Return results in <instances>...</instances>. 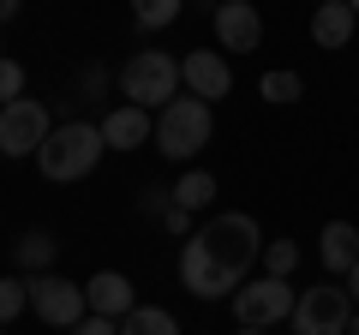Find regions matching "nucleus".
<instances>
[{
  "instance_id": "f257e3e1",
  "label": "nucleus",
  "mask_w": 359,
  "mask_h": 335,
  "mask_svg": "<svg viewBox=\"0 0 359 335\" xmlns=\"http://www.w3.org/2000/svg\"><path fill=\"white\" fill-rule=\"evenodd\" d=\"M257 258H264V233H257V221L245 210L210 216L192 240L180 245V287L192 299H233Z\"/></svg>"
},
{
  "instance_id": "f03ea898",
  "label": "nucleus",
  "mask_w": 359,
  "mask_h": 335,
  "mask_svg": "<svg viewBox=\"0 0 359 335\" xmlns=\"http://www.w3.org/2000/svg\"><path fill=\"white\" fill-rule=\"evenodd\" d=\"M210 138H216V108L198 102V96H174V102L156 114V150H162L168 162H192Z\"/></svg>"
},
{
  "instance_id": "7ed1b4c3",
  "label": "nucleus",
  "mask_w": 359,
  "mask_h": 335,
  "mask_svg": "<svg viewBox=\"0 0 359 335\" xmlns=\"http://www.w3.org/2000/svg\"><path fill=\"white\" fill-rule=\"evenodd\" d=\"M102 126H90V120H66V126L48 132V144L36 150V168L48 180H84L90 168L102 162Z\"/></svg>"
},
{
  "instance_id": "20e7f679",
  "label": "nucleus",
  "mask_w": 359,
  "mask_h": 335,
  "mask_svg": "<svg viewBox=\"0 0 359 335\" xmlns=\"http://www.w3.org/2000/svg\"><path fill=\"white\" fill-rule=\"evenodd\" d=\"M120 90H126V102L162 114V108L180 96V60H168L162 48H138L126 66H120Z\"/></svg>"
},
{
  "instance_id": "39448f33",
  "label": "nucleus",
  "mask_w": 359,
  "mask_h": 335,
  "mask_svg": "<svg viewBox=\"0 0 359 335\" xmlns=\"http://www.w3.org/2000/svg\"><path fill=\"white\" fill-rule=\"evenodd\" d=\"M299 306L294 282H282V275H257L252 287H240L233 294V317H240V329H269V323H287Z\"/></svg>"
},
{
  "instance_id": "423d86ee",
  "label": "nucleus",
  "mask_w": 359,
  "mask_h": 335,
  "mask_svg": "<svg viewBox=\"0 0 359 335\" xmlns=\"http://www.w3.org/2000/svg\"><path fill=\"white\" fill-rule=\"evenodd\" d=\"M30 311L54 329H78L90 317V299H84V282H66V275H30Z\"/></svg>"
},
{
  "instance_id": "0eeeda50",
  "label": "nucleus",
  "mask_w": 359,
  "mask_h": 335,
  "mask_svg": "<svg viewBox=\"0 0 359 335\" xmlns=\"http://www.w3.org/2000/svg\"><path fill=\"white\" fill-rule=\"evenodd\" d=\"M347 317H353L347 287H306L287 323H294V335H347Z\"/></svg>"
},
{
  "instance_id": "6e6552de",
  "label": "nucleus",
  "mask_w": 359,
  "mask_h": 335,
  "mask_svg": "<svg viewBox=\"0 0 359 335\" xmlns=\"http://www.w3.org/2000/svg\"><path fill=\"white\" fill-rule=\"evenodd\" d=\"M54 120L42 102H30V96H18V102L0 108V156H36L42 144H48Z\"/></svg>"
},
{
  "instance_id": "1a4fd4ad",
  "label": "nucleus",
  "mask_w": 359,
  "mask_h": 335,
  "mask_svg": "<svg viewBox=\"0 0 359 335\" xmlns=\"http://www.w3.org/2000/svg\"><path fill=\"white\" fill-rule=\"evenodd\" d=\"M180 84H186V96H198V102L216 108L222 96L233 90V72H228V60H222L216 48H192L180 60Z\"/></svg>"
},
{
  "instance_id": "9d476101",
  "label": "nucleus",
  "mask_w": 359,
  "mask_h": 335,
  "mask_svg": "<svg viewBox=\"0 0 359 335\" xmlns=\"http://www.w3.org/2000/svg\"><path fill=\"white\" fill-rule=\"evenodd\" d=\"M216 42L228 54H257V42H264V18H257L252 0H222V6H216Z\"/></svg>"
},
{
  "instance_id": "9b49d317",
  "label": "nucleus",
  "mask_w": 359,
  "mask_h": 335,
  "mask_svg": "<svg viewBox=\"0 0 359 335\" xmlns=\"http://www.w3.org/2000/svg\"><path fill=\"white\" fill-rule=\"evenodd\" d=\"M84 299H90V311H96V317H126V311H138V287L126 282V275L120 270H96L84 282Z\"/></svg>"
},
{
  "instance_id": "f8f14e48",
  "label": "nucleus",
  "mask_w": 359,
  "mask_h": 335,
  "mask_svg": "<svg viewBox=\"0 0 359 335\" xmlns=\"http://www.w3.org/2000/svg\"><path fill=\"white\" fill-rule=\"evenodd\" d=\"M150 132H156V120L138 102H120V108L102 114V144L108 150H138V144H150Z\"/></svg>"
},
{
  "instance_id": "ddd939ff",
  "label": "nucleus",
  "mask_w": 359,
  "mask_h": 335,
  "mask_svg": "<svg viewBox=\"0 0 359 335\" xmlns=\"http://www.w3.org/2000/svg\"><path fill=\"white\" fill-rule=\"evenodd\" d=\"M353 30H359V13L347 0H323L318 13H311V42H318V48H347Z\"/></svg>"
},
{
  "instance_id": "4468645a",
  "label": "nucleus",
  "mask_w": 359,
  "mask_h": 335,
  "mask_svg": "<svg viewBox=\"0 0 359 335\" xmlns=\"http://www.w3.org/2000/svg\"><path fill=\"white\" fill-rule=\"evenodd\" d=\"M318 258H323V270H330V275H347L359 264V228H353V221H330V228H323Z\"/></svg>"
},
{
  "instance_id": "2eb2a0df",
  "label": "nucleus",
  "mask_w": 359,
  "mask_h": 335,
  "mask_svg": "<svg viewBox=\"0 0 359 335\" xmlns=\"http://www.w3.org/2000/svg\"><path fill=\"white\" fill-rule=\"evenodd\" d=\"M54 258H60V240H54V233H42V228H30L25 240L13 245V264H18L25 275H42Z\"/></svg>"
},
{
  "instance_id": "dca6fc26",
  "label": "nucleus",
  "mask_w": 359,
  "mask_h": 335,
  "mask_svg": "<svg viewBox=\"0 0 359 335\" xmlns=\"http://www.w3.org/2000/svg\"><path fill=\"white\" fill-rule=\"evenodd\" d=\"M174 204L180 210H210L216 204V174H204V168H192V174H180V186H174Z\"/></svg>"
},
{
  "instance_id": "f3484780",
  "label": "nucleus",
  "mask_w": 359,
  "mask_h": 335,
  "mask_svg": "<svg viewBox=\"0 0 359 335\" xmlns=\"http://www.w3.org/2000/svg\"><path fill=\"white\" fill-rule=\"evenodd\" d=\"M120 335H180V317L162 306H138V311L120 317Z\"/></svg>"
},
{
  "instance_id": "a211bd4d",
  "label": "nucleus",
  "mask_w": 359,
  "mask_h": 335,
  "mask_svg": "<svg viewBox=\"0 0 359 335\" xmlns=\"http://www.w3.org/2000/svg\"><path fill=\"white\" fill-rule=\"evenodd\" d=\"M257 96H264V102H299V96H306V78L299 72H287V66H276V72H264L257 78Z\"/></svg>"
},
{
  "instance_id": "6ab92c4d",
  "label": "nucleus",
  "mask_w": 359,
  "mask_h": 335,
  "mask_svg": "<svg viewBox=\"0 0 359 335\" xmlns=\"http://www.w3.org/2000/svg\"><path fill=\"white\" fill-rule=\"evenodd\" d=\"M180 6H186V0H132V18H138L144 30H168L180 18Z\"/></svg>"
},
{
  "instance_id": "aec40b11",
  "label": "nucleus",
  "mask_w": 359,
  "mask_h": 335,
  "mask_svg": "<svg viewBox=\"0 0 359 335\" xmlns=\"http://www.w3.org/2000/svg\"><path fill=\"white\" fill-rule=\"evenodd\" d=\"M299 270V245L294 240H264V275H294Z\"/></svg>"
},
{
  "instance_id": "412c9836",
  "label": "nucleus",
  "mask_w": 359,
  "mask_h": 335,
  "mask_svg": "<svg viewBox=\"0 0 359 335\" xmlns=\"http://www.w3.org/2000/svg\"><path fill=\"white\" fill-rule=\"evenodd\" d=\"M30 311V282H13V275H6V282H0V323H18Z\"/></svg>"
},
{
  "instance_id": "4be33fe9",
  "label": "nucleus",
  "mask_w": 359,
  "mask_h": 335,
  "mask_svg": "<svg viewBox=\"0 0 359 335\" xmlns=\"http://www.w3.org/2000/svg\"><path fill=\"white\" fill-rule=\"evenodd\" d=\"M18 90H25V66L0 54V108H6V102H18Z\"/></svg>"
},
{
  "instance_id": "5701e85b",
  "label": "nucleus",
  "mask_w": 359,
  "mask_h": 335,
  "mask_svg": "<svg viewBox=\"0 0 359 335\" xmlns=\"http://www.w3.org/2000/svg\"><path fill=\"white\" fill-rule=\"evenodd\" d=\"M162 228H168V233H180V240H192V233H198V228H192V210H180V204H168V210H162Z\"/></svg>"
},
{
  "instance_id": "b1692460",
  "label": "nucleus",
  "mask_w": 359,
  "mask_h": 335,
  "mask_svg": "<svg viewBox=\"0 0 359 335\" xmlns=\"http://www.w3.org/2000/svg\"><path fill=\"white\" fill-rule=\"evenodd\" d=\"M66 335H120V323H114V317H96V311H90V317L78 323V329H66Z\"/></svg>"
},
{
  "instance_id": "393cba45",
  "label": "nucleus",
  "mask_w": 359,
  "mask_h": 335,
  "mask_svg": "<svg viewBox=\"0 0 359 335\" xmlns=\"http://www.w3.org/2000/svg\"><path fill=\"white\" fill-rule=\"evenodd\" d=\"M102 84H108L102 66H90V72H84V96H102Z\"/></svg>"
},
{
  "instance_id": "a878e982",
  "label": "nucleus",
  "mask_w": 359,
  "mask_h": 335,
  "mask_svg": "<svg viewBox=\"0 0 359 335\" xmlns=\"http://www.w3.org/2000/svg\"><path fill=\"white\" fill-rule=\"evenodd\" d=\"M347 299H353V311H359V264L347 270Z\"/></svg>"
},
{
  "instance_id": "bb28decb",
  "label": "nucleus",
  "mask_w": 359,
  "mask_h": 335,
  "mask_svg": "<svg viewBox=\"0 0 359 335\" xmlns=\"http://www.w3.org/2000/svg\"><path fill=\"white\" fill-rule=\"evenodd\" d=\"M6 18H18V0H0V25H6Z\"/></svg>"
},
{
  "instance_id": "cd10ccee",
  "label": "nucleus",
  "mask_w": 359,
  "mask_h": 335,
  "mask_svg": "<svg viewBox=\"0 0 359 335\" xmlns=\"http://www.w3.org/2000/svg\"><path fill=\"white\" fill-rule=\"evenodd\" d=\"M347 335H359V311H353V317H347Z\"/></svg>"
},
{
  "instance_id": "c85d7f7f",
  "label": "nucleus",
  "mask_w": 359,
  "mask_h": 335,
  "mask_svg": "<svg viewBox=\"0 0 359 335\" xmlns=\"http://www.w3.org/2000/svg\"><path fill=\"white\" fill-rule=\"evenodd\" d=\"M240 335H264V329H240Z\"/></svg>"
},
{
  "instance_id": "c756f323",
  "label": "nucleus",
  "mask_w": 359,
  "mask_h": 335,
  "mask_svg": "<svg viewBox=\"0 0 359 335\" xmlns=\"http://www.w3.org/2000/svg\"><path fill=\"white\" fill-rule=\"evenodd\" d=\"M347 6H353V13H359V0H347Z\"/></svg>"
},
{
  "instance_id": "7c9ffc66",
  "label": "nucleus",
  "mask_w": 359,
  "mask_h": 335,
  "mask_svg": "<svg viewBox=\"0 0 359 335\" xmlns=\"http://www.w3.org/2000/svg\"><path fill=\"white\" fill-rule=\"evenodd\" d=\"M318 6H323V0H318Z\"/></svg>"
}]
</instances>
